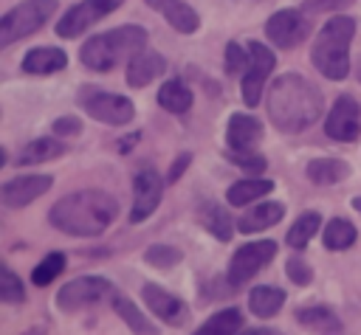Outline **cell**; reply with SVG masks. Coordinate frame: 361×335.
Here are the masks:
<instances>
[{"mask_svg": "<svg viewBox=\"0 0 361 335\" xmlns=\"http://www.w3.org/2000/svg\"><path fill=\"white\" fill-rule=\"evenodd\" d=\"M189 160H192V155H189V152L178 155V158H175V163H172V169H169V175H166V180H169V183H175V180L183 175V169L189 166Z\"/></svg>", "mask_w": 361, "mask_h": 335, "instance_id": "40", "label": "cell"}, {"mask_svg": "<svg viewBox=\"0 0 361 335\" xmlns=\"http://www.w3.org/2000/svg\"><path fill=\"white\" fill-rule=\"evenodd\" d=\"M296 318H299L302 327L316 329L319 335H344L341 321L330 307H305V310H299Z\"/></svg>", "mask_w": 361, "mask_h": 335, "instance_id": "21", "label": "cell"}, {"mask_svg": "<svg viewBox=\"0 0 361 335\" xmlns=\"http://www.w3.org/2000/svg\"><path fill=\"white\" fill-rule=\"evenodd\" d=\"M62 270H65V256H62L59 251H54V253H48V256L31 270V282H34L37 287H45V284H51Z\"/></svg>", "mask_w": 361, "mask_h": 335, "instance_id": "32", "label": "cell"}, {"mask_svg": "<svg viewBox=\"0 0 361 335\" xmlns=\"http://www.w3.org/2000/svg\"><path fill=\"white\" fill-rule=\"evenodd\" d=\"M113 310H116V315L135 332V335H158V329H155V324L127 298V296H113Z\"/></svg>", "mask_w": 361, "mask_h": 335, "instance_id": "25", "label": "cell"}, {"mask_svg": "<svg viewBox=\"0 0 361 335\" xmlns=\"http://www.w3.org/2000/svg\"><path fill=\"white\" fill-rule=\"evenodd\" d=\"M282 214H285V206L282 203H257L254 208H248L243 217H240V231L243 234H257V231H265V228H271V225H276L279 220H282Z\"/></svg>", "mask_w": 361, "mask_h": 335, "instance_id": "20", "label": "cell"}, {"mask_svg": "<svg viewBox=\"0 0 361 335\" xmlns=\"http://www.w3.org/2000/svg\"><path fill=\"white\" fill-rule=\"evenodd\" d=\"M25 335H42V329H31V332H25Z\"/></svg>", "mask_w": 361, "mask_h": 335, "instance_id": "43", "label": "cell"}, {"mask_svg": "<svg viewBox=\"0 0 361 335\" xmlns=\"http://www.w3.org/2000/svg\"><path fill=\"white\" fill-rule=\"evenodd\" d=\"M161 177L155 169H141L133 180V211H130V222H144L161 203Z\"/></svg>", "mask_w": 361, "mask_h": 335, "instance_id": "13", "label": "cell"}, {"mask_svg": "<svg viewBox=\"0 0 361 335\" xmlns=\"http://www.w3.org/2000/svg\"><path fill=\"white\" fill-rule=\"evenodd\" d=\"M0 298L8 301V304H17L25 298V290H23V282L14 276L11 267H0Z\"/></svg>", "mask_w": 361, "mask_h": 335, "instance_id": "33", "label": "cell"}, {"mask_svg": "<svg viewBox=\"0 0 361 335\" xmlns=\"http://www.w3.org/2000/svg\"><path fill=\"white\" fill-rule=\"evenodd\" d=\"M226 138H228V149H234V152H254V146L262 141V124L254 115L234 113L228 118Z\"/></svg>", "mask_w": 361, "mask_h": 335, "instance_id": "16", "label": "cell"}, {"mask_svg": "<svg viewBox=\"0 0 361 335\" xmlns=\"http://www.w3.org/2000/svg\"><path fill=\"white\" fill-rule=\"evenodd\" d=\"M271 189H274V180H265V177H245V180H237V183L228 186L226 200H228L231 206H245V203H254V200L265 197Z\"/></svg>", "mask_w": 361, "mask_h": 335, "instance_id": "24", "label": "cell"}, {"mask_svg": "<svg viewBox=\"0 0 361 335\" xmlns=\"http://www.w3.org/2000/svg\"><path fill=\"white\" fill-rule=\"evenodd\" d=\"M353 37H355V20L347 14H336L319 28L313 48H310V62L324 79H330V82L347 79Z\"/></svg>", "mask_w": 361, "mask_h": 335, "instance_id": "3", "label": "cell"}, {"mask_svg": "<svg viewBox=\"0 0 361 335\" xmlns=\"http://www.w3.org/2000/svg\"><path fill=\"white\" fill-rule=\"evenodd\" d=\"M350 3L353 0H305V11H336Z\"/></svg>", "mask_w": 361, "mask_h": 335, "instance_id": "39", "label": "cell"}, {"mask_svg": "<svg viewBox=\"0 0 361 335\" xmlns=\"http://www.w3.org/2000/svg\"><path fill=\"white\" fill-rule=\"evenodd\" d=\"M166 70V59L161 56V53H155V51H141V53H135L130 62H127V84L130 87H147L149 82H155L161 73Z\"/></svg>", "mask_w": 361, "mask_h": 335, "instance_id": "18", "label": "cell"}, {"mask_svg": "<svg viewBox=\"0 0 361 335\" xmlns=\"http://www.w3.org/2000/svg\"><path fill=\"white\" fill-rule=\"evenodd\" d=\"M144 45H147V31L141 25H118L113 31L90 37L82 45L79 59L85 68H90L96 73H107L116 65L130 62L135 53H141Z\"/></svg>", "mask_w": 361, "mask_h": 335, "instance_id": "4", "label": "cell"}, {"mask_svg": "<svg viewBox=\"0 0 361 335\" xmlns=\"http://www.w3.org/2000/svg\"><path fill=\"white\" fill-rule=\"evenodd\" d=\"M282 304H285V293H282L279 287L262 284V287H254V290L248 293V310H251L254 315H259V318H268V315L279 312Z\"/></svg>", "mask_w": 361, "mask_h": 335, "instance_id": "26", "label": "cell"}, {"mask_svg": "<svg viewBox=\"0 0 361 335\" xmlns=\"http://www.w3.org/2000/svg\"><path fill=\"white\" fill-rule=\"evenodd\" d=\"M62 68H68V53L62 48H54V45L31 48L23 56V70L34 73V76H48V73H56Z\"/></svg>", "mask_w": 361, "mask_h": 335, "instance_id": "19", "label": "cell"}, {"mask_svg": "<svg viewBox=\"0 0 361 335\" xmlns=\"http://www.w3.org/2000/svg\"><path fill=\"white\" fill-rule=\"evenodd\" d=\"M355 236H358V231H355V225L350 220H338L336 217V220H330L324 225V248H330V251L350 248L355 242Z\"/></svg>", "mask_w": 361, "mask_h": 335, "instance_id": "30", "label": "cell"}, {"mask_svg": "<svg viewBox=\"0 0 361 335\" xmlns=\"http://www.w3.org/2000/svg\"><path fill=\"white\" fill-rule=\"evenodd\" d=\"M149 8H155L158 14H164V20L175 28V31H180V34H195L197 28H200V17H197V11L189 6V3H183V0H144Z\"/></svg>", "mask_w": 361, "mask_h": 335, "instance_id": "17", "label": "cell"}, {"mask_svg": "<svg viewBox=\"0 0 361 335\" xmlns=\"http://www.w3.org/2000/svg\"><path fill=\"white\" fill-rule=\"evenodd\" d=\"M192 90L180 82V79H169V82H164L161 87H158V104L166 110V113H172V115H180V113H186L189 107H192Z\"/></svg>", "mask_w": 361, "mask_h": 335, "instance_id": "22", "label": "cell"}, {"mask_svg": "<svg viewBox=\"0 0 361 335\" xmlns=\"http://www.w3.org/2000/svg\"><path fill=\"white\" fill-rule=\"evenodd\" d=\"M276 256V245L271 239H259V242H248L240 245L228 262V282L231 284H245L248 279H254L271 259Z\"/></svg>", "mask_w": 361, "mask_h": 335, "instance_id": "11", "label": "cell"}, {"mask_svg": "<svg viewBox=\"0 0 361 335\" xmlns=\"http://www.w3.org/2000/svg\"><path fill=\"white\" fill-rule=\"evenodd\" d=\"M65 144L56 138H37L31 144H25L20 149V163H42V160H54L59 155H65Z\"/></svg>", "mask_w": 361, "mask_h": 335, "instance_id": "27", "label": "cell"}, {"mask_svg": "<svg viewBox=\"0 0 361 335\" xmlns=\"http://www.w3.org/2000/svg\"><path fill=\"white\" fill-rule=\"evenodd\" d=\"M118 206L107 191L99 189H85L62 197L54 203L48 220L56 231L71 234V236H99L107 231V225L116 220Z\"/></svg>", "mask_w": 361, "mask_h": 335, "instance_id": "2", "label": "cell"}, {"mask_svg": "<svg viewBox=\"0 0 361 335\" xmlns=\"http://www.w3.org/2000/svg\"><path fill=\"white\" fill-rule=\"evenodd\" d=\"M144 259L149 262V265H155V267H175L178 262H180V251L178 248H172V245H152V248H147V253H144Z\"/></svg>", "mask_w": 361, "mask_h": 335, "instance_id": "34", "label": "cell"}, {"mask_svg": "<svg viewBox=\"0 0 361 335\" xmlns=\"http://www.w3.org/2000/svg\"><path fill=\"white\" fill-rule=\"evenodd\" d=\"M54 11H56V0H23L20 6H14L11 11L3 14V20H0V45L8 48L17 39L39 31L42 23L51 20Z\"/></svg>", "mask_w": 361, "mask_h": 335, "instance_id": "5", "label": "cell"}, {"mask_svg": "<svg viewBox=\"0 0 361 335\" xmlns=\"http://www.w3.org/2000/svg\"><path fill=\"white\" fill-rule=\"evenodd\" d=\"M116 290L107 279L102 276H82V279H73L68 282L59 293H56V307L62 312H76L82 307H90V304H99L102 298H113Z\"/></svg>", "mask_w": 361, "mask_h": 335, "instance_id": "8", "label": "cell"}, {"mask_svg": "<svg viewBox=\"0 0 361 335\" xmlns=\"http://www.w3.org/2000/svg\"><path fill=\"white\" fill-rule=\"evenodd\" d=\"M276 65V56L268 45L251 39L248 42V65H245V73H243V101L248 107H257L259 99H262V90H265V82L271 76Z\"/></svg>", "mask_w": 361, "mask_h": 335, "instance_id": "7", "label": "cell"}, {"mask_svg": "<svg viewBox=\"0 0 361 335\" xmlns=\"http://www.w3.org/2000/svg\"><path fill=\"white\" fill-rule=\"evenodd\" d=\"M223 65H226V73L228 76H237L248 65V48H243L240 42H228L226 45V53H223Z\"/></svg>", "mask_w": 361, "mask_h": 335, "instance_id": "35", "label": "cell"}, {"mask_svg": "<svg viewBox=\"0 0 361 335\" xmlns=\"http://www.w3.org/2000/svg\"><path fill=\"white\" fill-rule=\"evenodd\" d=\"M124 0H79L76 6H71L62 20L56 23V34L65 39H73L79 34H85L90 25H96L99 20H104L107 14H113Z\"/></svg>", "mask_w": 361, "mask_h": 335, "instance_id": "9", "label": "cell"}, {"mask_svg": "<svg viewBox=\"0 0 361 335\" xmlns=\"http://www.w3.org/2000/svg\"><path fill=\"white\" fill-rule=\"evenodd\" d=\"M288 276H290L293 284H310V279H313L310 265L305 259H299V256H290L288 259Z\"/></svg>", "mask_w": 361, "mask_h": 335, "instance_id": "37", "label": "cell"}, {"mask_svg": "<svg viewBox=\"0 0 361 335\" xmlns=\"http://www.w3.org/2000/svg\"><path fill=\"white\" fill-rule=\"evenodd\" d=\"M319 222H322V217H319L316 211H307V214H302V217L293 222V228L288 231V245H290L293 251H302V248L307 245V239L316 234Z\"/></svg>", "mask_w": 361, "mask_h": 335, "instance_id": "31", "label": "cell"}, {"mask_svg": "<svg viewBox=\"0 0 361 335\" xmlns=\"http://www.w3.org/2000/svg\"><path fill=\"white\" fill-rule=\"evenodd\" d=\"M141 296H144L147 307H149L164 324L180 327V324L186 321V304H183L180 298H175L172 293H166L164 287H158V284H144Z\"/></svg>", "mask_w": 361, "mask_h": 335, "instance_id": "15", "label": "cell"}, {"mask_svg": "<svg viewBox=\"0 0 361 335\" xmlns=\"http://www.w3.org/2000/svg\"><path fill=\"white\" fill-rule=\"evenodd\" d=\"M51 183H54V177H48V175H23V177H11V180L3 183L0 200H3V206H8V208H20V206H28L31 200L42 197V194L51 189Z\"/></svg>", "mask_w": 361, "mask_h": 335, "instance_id": "14", "label": "cell"}, {"mask_svg": "<svg viewBox=\"0 0 361 335\" xmlns=\"http://www.w3.org/2000/svg\"><path fill=\"white\" fill-rule=\"evenodd\" d=\"M240 327H243V315H240V310L228 307V310L214 312L203 327L195 329V335H237Z\"/></svg>", "mask_w": 361, "mask_h": 335, "instance_id": "28", "label": "cell"}, {"mask_svg": "<svg viewBox=\"0 0 361 335\" xmlns=\"http://www.w3.org/2000/svg\"><path fill=\"white\" fill-rule=\"evenodd\" d=\"M353 206H355V208L361 211V197H355V200H353Z\"/></svg>", "mask_w": 361, "mask_h": 335, "instance_id": "42", "label": "cell"}, {"mask_svg": "<svg viewBox=\"0 0 361 335\" xmlns=\"http://www.w3.org/2000/svg\"><path fill=\"white\" fill-rule=\"evenodd\" d=\"M240 335H282V332H276V329H262V327H257V329H245V332H240Z\"/></svg>", "mask_w": 361, "mask_h": 335, "instance_id": "41", "label": "cell"}, {"mask_svg": "<svg viewBox=\"0 0 361 335\" xmlns=\"http://www.w3.org/2000/svg\"><path fill=\"white\" fill-rule=\"evenodd\" d=\"M82 132V121L76 115H62L54 121V135H79Z\"/></svg>", "mask_w": 361, "mask_h": 335, "instance_id": "38", "label": "cell"}, {"mask_svg": "<svg viewBox=\"0 0 361 335\" xmlns=\"http://www.w3.org/2000/svg\"><path fill=\"white\" fill-rule=\"evenodd\" d=\"M268 115L282 132H302L322 115V93L299 73H282L268 90Z\"/></svg>", "mask_w": 361, "mask_h": 335, "instance_id": "1", "label": "cell"}, {"mask_svg": "<svg viewBox=\"0 0 361 335\" xmlns=\"http://www.w3.org/2000/svg\"><path fill=\"white\" fill-rule=\"evenodd\" d=\"M234 166H240V169H245L248 175H259L265 166H268V160L259 155V152H234V149H228V155H226Z\"/></svg>", "mask_w": 361, "mask_h": 335, "instance_id": "36", "label": "cell"}, {"mask_svg": "<svg viewBox=\"0 0 361 335\" xmlns=\"http://www.w3.org/2000/svg\"><path fill=\"white\" fill-rule=\"evenodd\" d=\"M265 34H268V39H271L276 48L290 51V48H296V45H302V42L307 39V34H310V20H307L299 8H282V11H276V14L268 17Z\"/></svg>", "mask_w": 361, "mask_h": 335, "instance_id": "10", "label": "cell"}, {"mask_svg": "<svg viewBox=\"0 0 361 335\" xmlns=\"http://www.w3.org/2000/svg\"><path fill=\"white\" fill-rule=\"evenodd\" d=\"M324 132L341 144H353L361 135V107L353 96H338L333 101L324 121Z\"/></svg>", "mask_w": 361, "mask_h": 335, "instance_id": "12", "label": "cell"}, {"mask_svg": "<svg viewBox=\"0 0 361 335\" xmlns=\"http://www.w3.org/2000/svg\"><path fill=\"white\" fill-rule=\"evenodd\" d=\"M76 101L90 118H96L102 124H110V127L127 124L135 115V107H133V101L127 96H116V93H107L102 87H90V84L79 87Z\"/></svg>", "mask_w": 361, "mask_h": 335, "instance_id": "6", "label": "cell"}, {"mask_svg": "<svg viewBox=\"0 0 361 335\" xmlns=\"http://www.w3.org/2000/svg\"><path fill=\"white\" fill-rule=\"evenodd\" d=\"M350 175V166L338 158H313L307 163V177L316 183V186H333V183H341L344 177Z\"/></svg>", "mask_w": 361, "mask_h": 335, "instance_id": "23", "label": "cell"}, {"mask_svg": "<svg viewBox=\"0 0 361 335\" xmlns=\"http://www.w3.org/2000/svg\"><path fill=\"white\" fill-rule=\"evenodd\" d=\"M200 220H203V228H206L212 236H217V239H223V242L231 239L234 228H231V217L226 214L223 206H217V203H206L203 211H200Z\"/></svg>", "mask_w": 361, "mask_h": 335, "instance_id": "29", "label": "cell"}]
</instances>
